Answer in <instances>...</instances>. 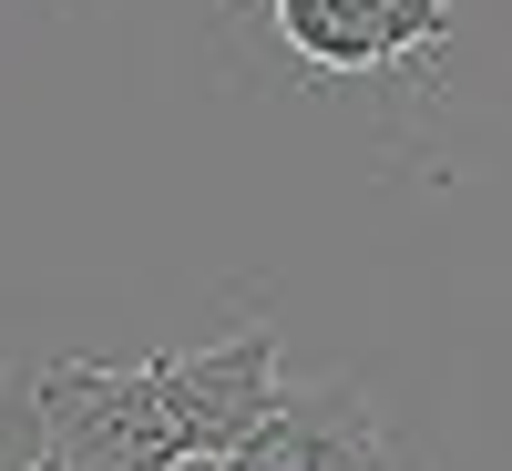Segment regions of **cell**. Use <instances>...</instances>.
I'll return each instance as SVG.
<instances>
[{"mask_svg":"<svg viewBox=\"0 0 512 471\" xmlns=\"http://www.w3.org/2000/svg\"><path fill=\"white\" fill-rule=\"evenodd\" d=\"M41 410V451L62 471H185V431L164 400V369H103V359H52L31 379Z\"/></svg>","mask_w":512,"mask_h":471,"instance_id":"obj_1","label":"cell"},{"mask_svg":"<svg viewBox=\"0 0 512 471\" xmlns=\"http://www.w3.org/2000/svg\"><path fill=\"white\" fill-rule=\"evenodd\" d=\"M164 400H175V431H185V461H226L256 420H267L287 390H277V328H236L216 349H164Z\"/></svg>","mask_w":512,"mask_h":471,"instance_id":"obj_2","label":"cell"},{"mask_svg":"<svg viewBox=\"0 0 512 471\" xmlns=\"http://www.w3.org/2000/svg\"><path fill=\"white\" fill-rule=\"evenodd\" d=\"M267 21L308 72H400L451 41V0H267Z\"/></svg>","mask_w":512,"mask_h":471,"instance_id":"obj_3","label":"cell"},{"mask_svg":"<svg viewBox=\"0 0 512 471\" xmlns=\"http://www.w3.org/2000/svg\"><path fill=\"white\" fill-rule=\"evenodd\" d=\"M216 471H390V431L349 379H318V390H287Z\"/></svg>","mask_w":512,"mask_h":471,"instance_id":"obj_4","label":"cell"},{"mask_svg":"<svg viewBox=\"0 0 512 471\" xmlns=\"http://www.w3.org/2000/svg\"><path fill=\"white\" fill-rule=\"evenodd\" d=\"M21 471H62V461H52V451H41V461H21Z\"/></svg>","mask_w":512,"mask_h":471,"instance_id":"obj_5","label":"cell"}]
</instances>
